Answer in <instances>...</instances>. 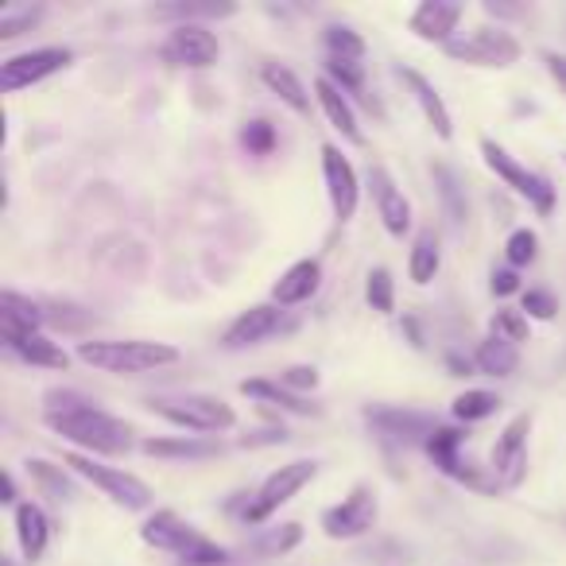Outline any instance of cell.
<instances>
[{
    "instance_id": "9a60e30c",
    "label": "cell",
    "mask_w": 566,
    "mask_h": 566,
    "mask_svg": "<svg viewBox=\"0 0 566 566\" xmlns=\"http://www.w3.org/2000/svg\"><path fill=\"white\" fill-rule=\"evenodd\" d=\"M462 442H465V434L458 431V427H434V434L427 439V454H431V462L439 465L447 478H454V481H465V485H473V489H493L489 485L481 473H473L470 465H462Z\"/></svg>"
},
{
    "instance_id": "277c9868",
    "label": "cell",
    "mask_w": 566,
    "mask_h": 566,
    "mask_svg": "<svg viewBox=\"0 0 566 566\" xmlns=\"http://www.w3.org/2000/svg\"><path fill=\"white\" fill-rule=\"evenodd\" d=\"M148 408L156 416H164L167 423L182 427V431H195V434H221L237 423L233 408L218 396H151Z\"/></svg>"
},
{
    "instance_id": "cb8c5ba5",
    "label": "cell",
    "mask_w": 566,
    "mask_h": 566,
    "mask_svg": "<svg viewBox=\"0 0 566 566\" xmlns=\"http://www.w3.org/2000/svg\"><path fill=\"white\" fill-rule=\"evenodd\" d=\"M260 78H264V86L272 90V94L280 97V102L287 105L292 113H311V94H307V86H303L300 74H295L292 66L264 63V66H260Z\"/></svg>"
},
{
    "instance_id": "d4e9b609",
    "label": "cell",
    "mask_w": 566,
    "mask_h": 566,
    "mask_svg": "<svg viewBox=\"0 0 566 566\" xmlns=\"http://www.w3.org/2000/svg\"><path fill=\"white\" fill-rule=\"evenodd\" d=\"M241 392L252 396V400L275 403L280 411H292V416H318V411H323L318 403H311L307 396L283 388L280 380H241Z\"/></svg>"
},
{
    "instance_id": "7402d4cb",
    "label": "cell",
    "mask_w": 566,
    "mask_h": 566,
    "mask_svg": "<svg viewBox=\"0 0 566 566\" xmlns=\"http://www.w3.org/2000/svg\"><path fill=\"white\" fill-rule=\"evenodd\" d=\"M315 94H318V105H323L326 120H331L334 128H338L342 136H346L349 144H361V125H357V113H354V102H349L346 94H342L338 86H334L331 78H315Z\"/></svg>"
},
{
    "instance_id": "d6986e66",
    "label": "cell",
    "mask_w": 566,
    "mask_h": 566,
    "mask_svg": "<svg viewBox=\"0 0 566 566\" xmlns=\"http://www.w3.org/2000/svg\"><path fill=\"white\" fill-rule=\"evenodd\" d=\"M318 283H323V264H318L315 256L300 260V264H292L275 280V287H272L275 307H300V303H307L311 295L318 292Z\"/></svg>"
},
{
    "instance_id": "4316f807",
    "label": "cell",
    "mask_w": 566,
    "mask_h": 566,
    "mask_svg": "<svg viewBox=\"0 0 566 566\" xmlns=\"http://www.w3.org/2000/svg\"><path fill=\"white\" fill-rule=\"evenodd\" d=\"M439 264H442V252H439V237L431 229H419L416 241H411V256H408V275L423 287L439 275Z\"/></svg>"
},
{
    "instance_id": "d6a6232c",
    "label": "cell",
    "mask_w": 566,
    "mask_h": 566,
    "mask_svg": "<svg viewBox=\"0 0 566 566\" xmlns=\"http://www.w3.org/2000/svg\"><path fill=\"white\" fill-rule=\"evenodd\" d=\"M241 144H244L249 156H272L275 151V125L264 117L249 120V125L241 128Z\"/></svg>"
},
{
    "instance_id": "8fae6325",
    "label": "cell",
    "mask_w": 566,
    "mask_h": 566,
    "mask_svg": "<svg viewBox=\"0 0 566 566\" xmlns=\"http://www.w3.org/2000/svg\"><path fill=\"white\" fill-rule=\"evenodd\" d=\"M71 59L74 55L66 48H40V51H24V55H12L0 66V86H4V94H17V90H28L35 82L51 78V74H59Z\"/></svg>"
},
{
    "instance_id": "f1b7e54d",
    "label": "cell",
    "mask_w": 566,
    "mask_h": 566,
    "mask_svg": "<svg viewBox=\"0 0 566 566\" xmlns=\"http://www.w3.org/2000/svg\"><path fill=\"white\" fill-rule=\"evenodd\" d=\"M516 361H520L516 346L493 338V334H489V338L478 346V354H473V365H478L485 377H512V373H516Z\"/></svg>"
},
{
    "instance_id": "3957f363",
    "label": "cell",
    "mask_w": 566,
    "mask_h": 566,
    "mask_svg": "<svg viewBox=\"0 0 566 566\" xmlns=\"http://www.w3.org/2000/svg\"><path fill=\"white\" fill-rule=\"evenodd\" d=\"M179 357V349L164 342H82L78 346L82 365L113 373V377H140V373L175 365Z\"/></svg>"
},
{
    "instance_id": "4dcf8cb0",
    "label": "cell",
    "mask_w": 566,
    "mask_h": 566,
    "mask_svg": "<svg viewBox=\"0 0 566 566\" xmlns=\"http://www.w3.org/2000/svg\"><path fill=\"white\" fill-rule=\"evenodd\" d=\"M496 408H501V396L485 392V388H470V392H462L454 400V419H462V423H481V419L496 416Z\"/></svg>"
},
{
    "instance_id": "e0dca14e",
    "label": "cell",
    "mask_w": 566,
    "mask_h": 566,
    "mask_svg": "<svg viewBox=\"0 0 566 566\" xmlns=\"http://www.w3.org/2000/svg\"><path fill=\"white\" fill-rule=\"evenodd\" d=\"M283 326V311L275 303H260V307H249L233 326L226 331V349H249V346H260L268 342L275 331Z\"/></svg>"
},
{
    "instance_id": "e575fe53",
    "label": "cell",
    "mask_w": 566,
    "mask_h": 566,
    "mask_svg": "<svg viewBox=\"0 0 566 566\" xmlns=\"http://www.w3.org/2000/svg\"><path fill=\"white\" fill-rule=\"evenodd\" d=\"M489 331H493V338L520 346V342H527V315L524 311H496V315L489 318Z\"/></svg>"
},
{
    "instance_id": "f546056e",
    "label": "cell",
    "mask_w": 566,
    "mask_h": 566,
    "mask_svg": "<svg viewBox=\"0 0 566 566\" xmlns=\"http://www.w3.org/2000/svg\"><path fill=\"white\" fill-rule=\"evenodd\" d=\"M326 43V59H338V63H365V40L354 32V28L331 24L323 35Z\"/></svg>"
},
{
    "instance_id": "7c38bea8",
    "label": "cell",
    "mask_w": 566,
    "mask_h": 566,
    "mask_svg": "<svg viewBox=\"0 0 566 566\" xmlns=\"http://www.w3.org/2000/svg\"><path fill=\"white\" fill-rule=\"evenodd\" d=\"M527 431H532V416H516L501 431L493 447V478L501 489H516L527 478Z\"/></svg>"
},
{
    "instance_id": "ab89813d",
    "label": "cell",
    "mask_w": 566,
    "mask_h": 566,
    "mask_svg": "<svg viewBox=\"0 0 566 566\" xmlns=\"http://www.w3.org/2000/svg\"><path fill=\"white\" fill-rule=\"evenodd\" d=\"M555 311H558V300L551 292H543V287L524 292V315L527 318H539V323H547V318H555Z\"/></svg>"
},
{
    "instance_id": "7a4b0ae2",
    "label": "cell",
    "mask_w": 566,
    "mask_h": 566,
    "mask_svg": "<svg viewBox=\"0 0 566 566\" xmlns=\"http://www.w3.org/2000/svg\"><path fill=\"white\" fill-rule=\"evenodd\" d=\"M140 539L156 551H171V555L182 558L187 566H226L229 563L226 547H218L213 539H206L195 524H187V520L171 509H159L156 516L144 520Z\"/></svg>"
},
{
    "instance_id": "8d00e7d4",
    "label": "cell",
    "mask_w": 566,
    "mask_h": 566,
    "mask_svg": "<svg viewBox=\"0 0 566 566\" xmlns=\"http://www.w3.org/2000/svg\"><path fill=\"white\" fill-rule=\"evenodd\" d=\"M28 473H32L43 489H51V493H55V501H66V496H71V485H66V478H63V470H59V465L40 462V458H35V462H28Z\"/></svg>"
},
{
    "instance_id": "52a82bcc",
    "label": "cell",
    "mask_w": 566,
    "mask_h": 566,
    "mask_svg": "<svg viewBox=\"0 0 566 566\" xmlns=\"http://www.w3.org/2000/svg\"><path fill=\"white\" fill-rule=\"evenodd\" d=\"M481 156H485V167L504 182V187H512L520 198H527V202L535 206V213H551V210H555V187H551L547 175L527 171L524 164H516V159H512L496 140H489V136L481 140Z\"/></svg>"
},
{
    "instance_id": "2e32d148",
    "label": "cell",
    "mask_w": 566,
    "mask_h": 566,
    "mask_svg": "<svg viewBox=\"0 0 566 566\" xmlns=\"http://www.w3.org/2000/svg\"><path fill=\"white\" fill-rule=\"evenodd\" d=\"M373 427H377L385 439H396V442H423L434 434V419L423 416V411H403V408H369L365 411Z\"/></svg>"
},
{
    "instance_id": "5bb4252c",
    "label": "cell",
    "mask_w": 566,
    "mask_h": 566,
    "mask_svg": "<svg viewBox=\"0 0 566 566\" xmlns=\"http://www.w3.org/2000/svg\"><path fill=\"white\" fill-rule=\"evenodd\" d=\"M369 190H373V202H377V213H380V221H385L388 233L408 237L411 233V202L403 198V190L396 187V179L388 175L385 164L369 167Z\"/></svg>"
},
{
    "instance_id": "83f0119b",
    "label": "cell",
    "mask_w": 566,
    "mask_h": 566,
    "mask_svg": "<svg viewBox=\"0 0 566 566\" xmlns=\"http://www.w3.org/2000/svg\"><path fill=\"white\" fill-rule=\"evenodd\" d=\"M144 454L159 458H213L221 454L218 439H202V434H187V439H148L144 442Z\"/></svg>"
},
{
    "instance_id": "d590c367",
    "label": "cell",
    "mask_w": 566,
    "mask_h": 566,
    "mask_svg": "<svg viewBox=\"0 0 566 566\" xmlns=\"http://www.w3.org/2000/svg\"><path fill=\"white\" fill-rule=\"evenodd\" d=\"M535 252H539L535 229H516V233L509 237V244H504V256H509L512 268H527L535 260Z\"/></svg>"
},
{
    "instance_id": "6da1fadb",
    "label": "cell",
    "mask_w": 566,
    "mask_h": 566,
    "mask_svg": "<svg viewBox=\"0 0 566 566\" xmlns=\"http://www.w3.org/2000/svg\"><path fill=\"white\" fill-rule=\"evenodd\" d=\"M43 423L59 434V439L74 442L78 450L94 454H128L133 447V427L125 419L109 416L102 408H90V403H78V408H63V411H48Z\"/></svg>"
},
{
    "instance_id": "f6af8a7d",
    "label": "cell",
    "mask_w": 566,
    "mask_h": 566,
    "mask_svg": "<svg viewBox=\"0 0 566 566\" xmlns=\"http://www.w3.org/2000/svg\"><path fill=\"white\" fill-rule=\"evenodd\" d=\"M543 63H547L551 78H555L558 86H563V94H566V59H563V55H555V51H547V55H543Z\"/></svg>"
},
{
    "instance_id": "30bf717a",
    "label": "cell",
    "mask_w": 566,
    "mask_h": 566,
    "mask_svg": "<svg viewBox=\"0 0 566 566\" xmlns=\"http://www.w3.org/2000/svg\"><path fill=\"white\" fill-rule=\"evenodd\" d=\"M159 55L171 66H182V71H210L221 59V43L210 28L202 24H179L171 28V35L164 40Z\"/></svg>"
},
{
    "instance_id": "44dd1931",
    "label": "cell",
    "mask_w": 566,
    "mask_h": 566,
    "mask_svg": "<svg viewBox=\"0 0 566 566\" xmlns=\"http://www.w3.org/2000/svg\"><path fill=\"white\" fill-rule=\"evenodd\" d=\"M48 315L35 307L32 300L17 292H4L0 295V338L12 342V338H24V334H40Z\"/></svg>"
},
{
    "instance_id": "7bdbcfd3",
    "label": "cell",
    "mask_w": 566,
    "mask_h": 566,
    "mask_svg": "<svg viewBox=\"0 0 566 566\" xmlns=\"http://www.w3.org/2000/svg\"><path fill=\"white\" fill-rule=\"evenodd\" d=\"M300 524H287L283 527V532H272L268 535L264 543H260V551H287V547H295V543H300Z\"/></svg>"
},
{
    "instance_id": "ac0fdd59",
    "label": "cell",
    "mask_w": 566,
    "mask_h": 566,
    "mask_svg": "<svg viewBox=\"0 0 566 566\" xmlns=\"http://www.w3.org/2000/svg\"><path fill=\"white\" fill-rule=\"evenodd\" d=\"M462 4H454V0H423L416 12H411V32L419 35V40L427 43H442L447 48L450 35H454L458 20H462Z\"/></svg>"
},
{
    "instance_id": "bcb514c9",
    "label": "cell",
    "mask_w": 566,
    "mask_h": 566,
    "mask_svg": "<svg viewBox=\"0 0 566 566\" xmlns=\"http://www.w3.org/2000/svg\"><path fill=\"white\" fill-rule=\"evenodd\" d=\"M4 504H12V509H20V501H17V478H12L9 470H4V496H0Z\"/></svg>"
},
{
    "instance_id": "1f68e13d",
    "label": "cell",
    "mask_w": 566,
    "mask_h": 566,
    "mask_svg": "<svg viewBox=\"0 0 566 566\" xmlns=\"http://www.w3.org/2000/svg\"><path fill=\"white\" fill-rule=\"evenodd\" d=\"M365 295H369V307L377 311V315H392L396 287H392V275H388V268H373L369 283H365Z\"/></svg>"
},
{
    "instance_id": "b9f144b4",
    "label": "cell",
    "mask_w": 566,
    "mask_h": 566,
    "mask_svg": "<svg viewBox=\"0 0 566 566\" xmlns=\"http://www.w3.org/2000/svg\"><path fill=\"white\" fill-rule=\"evenodd\" d=\"M434 179L442 182V198H447V206H450V213H454V221H462L465 218V202L458 198V182H454V175H450V167H434Z\"/></svg>"
},
{
    "instance_id": "603a6c76",
    "label": "cell",
    "mask_w": 566,
    "mask_h": 566,
    "mask_svg": "<svg viewBox=\"0 0 566 566\" xmlns=\"http://www.w3.org/2000/svg\"><path fill=\"white\" fill-rule=\"evenodd\" d=\"M17 543H20V551H24L28 563L43 558V551H48V543H51V520H48V512H43L35 501H24L17 509Z\"/></svg>"
},
{
    "instance_id": "60d3db41",
    "label": "cell",
    "mask_w": 566,
    "mask_h": 566,
    "mask_svg": "<svg viewBox=\"0 0 566 566\" xmlns=\"http://www.w3.org/2000/svg\"><path fill=\"white\" fill-rule=\"evenodd\" d=\"M233 4H171V9H159V17H179L190 24V17H229Z\"/></svg>"
},
{
    "instance_id": "4fadbf2b",
    "label": "cell",
    "mask_w": 566,
    "mask_h": 566,
    "mask_svg": "<svg viewBox=\"0 0 566 566\" xmlns=\"http://www.w3.org/2000/svg\"><path fill=\"white\" fill-rule=\"evenodd\" d=\"M323 175H326V195H331L334 218L349 221L357 213V202H361V182H357L354 164L334 144H323Z\"/></svg>"
},
{
    "instance_id": "9c48e42d",
    "label": "cell",
    "mask_w": 566,
    "mask_h": 566,
    "mask_svg": "<svg viewBox=\"0 0 566 566\" xmlns=\"http://www.w3.org/2000/svg\"><path fill=\"white\" fill-rule=\"evenodd\" d=\"M377 516H380L377 489H373V485H354L346 501L323 512V532L331 535V539H357V535L373 532Z\"/></svg>"
},
{
    "instance_id": "ee69618b",
    "label": "cell",
    "mask_w": 566,
    "mask_h": 566,
    "mask_svg": "<svg viewBox=\"0 0 566 566\" xmlns=\"http://www.w3.org/2000/svg\"><path fill=\"white\" fill-rule=\"evenodd\" d=\"M520 292V275L516 268H501V272H493V295L496 300H509V295Z\"/></svg>"
},
{
    "instance_id": "8992f818",
    "label": "cell",
    "mask_w": 566,
    "mask_h": 566,
    "mask_svg": "<svg viewBox=\"0 0 566 566\" xmlns=\"http://www.w3.org/2000/svg\"><path fill=\"white\" fill-rule=\"evenodd\" d=\"M315 478H318L315 458H300V462H287V465H280V470H272L264 478V485L252 493V501L244 504V524H252V527L264 524L275 509H283V504L292 501L303 485H311Z\"/></svg>"
},
{
    "instance_id": "ba28073f",
    "label": "cell",
    "mask_w": 566,
    "mask_h": 566,
    "mask_svg": "<svg viewBox=\"0 0 566 566\" xmlns=\"http://www.w3.org/2000/svg\"><path fill=\"white\" fill-rule=\"evenodd\" d=\"M447 55L458 59V63H470V66H512L520 59V40L504 28H478L473 35L465 40H450L447 43Z\"/></svg>"
},
{
    "instance_id": "ffe728a7",
    "label": "cell",
    "mask_w": 566,
    "mask_h": 566,
    "mask_svg": "<svg viewBox=\"0 0 566 566\" xmlns=\"http://www.w3.org/2000/svg\"><path fill=\"white\" fill-rule=\"evenodd\" d=\"M400 78H403V86L411 90L416 105L423 109V117H427V125L434 128V136H439V140H450V136H454V120H450V109L439 97V90H434L419 71H411V66H400Z\"/></svg>"
},
{
    "instance_id": "5b68a950",
    "label": "cell",
    "mask_w": 566,
    "mask_h": 566,
    "mask_svg": "<svg viewBox=\"0 0 566 566\" xmlns=\"http://www.w3.org/2000/svg\"><path fill=\"white\" fill-rule=\"evenodd\" d=\"M63 465L71 473H78V478H86L90 485L102 489V493L109 496L113 504H120V509L144 512L151 504V489L144 485L136 473H125V470H117V465H105L90 454H63Z\"/></svg>"
},
{
    "instance_id": "f35d334b",
    "label": "cell",
    "mask_w": 566,
    "mask_h": 566,
    "mask_svg": "<svg viewBox=\"0 0 566 566\" xmlns=\"http://www.w3.org/2000/svg\"><path fill=\"white\" fill-rule=\"evenodd\" d=\"M280 385L292 388V392H300V396H307L311 388H318V369L315 365H292V369L280 373Z\"/></svg>"
},
{
    "instance_id": "836d02e7",
    "label": "cell",
    "mask_w": 566,
    "mask_h": 566,
    "mask_svg": "<svg viewBox=\"0 0 566 566\" xmlns=\"http://www.w3.org/2000/svg\"><path fill=\"white\" fill-rule=\"evenodd\" d=\"M326 78H331L342 94H365V63H338V59H326Z\"/></svg>"
},
{
    "instance_id": "74e56055",
    "label": "cell",
    "mask_w": 566,
    "mask_h": 566,
    "mask_svg": "<svg viewBox=\"0 0 566 566\" xmlns=\"http://www.w3.org/2000/svg\"><path fill=\"white\" fill-rule=\"evenodd\" d=\"M40 17H43V9H4V17H0V40L24 35V28H32Z\"/></svg>"
},
{
    "instance_id": "484cf974",
    "label": "cell",
    "mask_w": 566,
    "mask_h": 566,
    "mask_svg": "<svg viewBox=\"0 0 566 566\" xmlns=\"http://www.w3.org/2000/svg\"><path fill=\"white\" fill-rule=\"evenodd\" d=\"M4 346H9L20 361L43 365V369H66V365H71V354H66L59 342H51L43 331L40 334H24V338H12V342H4Z\"/></svg>"
}]
</instances>
